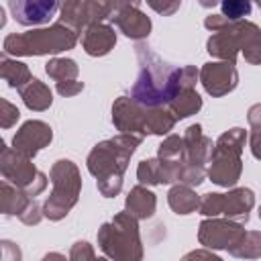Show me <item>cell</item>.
<instances>
[{
	"label": "cell",
	"mask_w": 261,
	"mask_h": 261,
	"mask_svg": "<svg viewBox=\"0 0 261 261\" xmlns=\"http://www.w3.org/2000/svg\"><path fill=\"white\" fill-rule=\"evenodd\" d=\"M114 45H116V33H114L112 24L98 22V24L88 27L82 33V47L92 57L108 55L114 49Z\"/></svg>",
	"instance_id": "18"
},
{
	"label": "cell",
	"mask_w": 261,
	"mask_h": 261,
	"mask_svg": "<svg viewBox=\"0 0 261 261\" xmlns=\"http://www.w3.org/2000/svg\"><path fill=\"white\" fill-rule=\"evenodd\" d=\"M255 206V194L251 188H232L226 194L208 192L200 198L198 212L206 218H218L220 214L234 222H249V212Z\"/></svg>",
	"instance_id": "8"
},
{
	"label": "cell",
	"mask_w": 261,
	"mask_h": 261,
	"mask_svg": "<svg viewBox=\"0 0 261 261\" xmlns=\"http://www.w3.org/2000/svg\"><path fill=\"white\" fill-rule=\"evenodd\" d=\"M18 118H20L18 108L12 102H8L6 98H2L0 100V126L2 128H10L12 124H16Z\"/></svg>",
	"instance_id": "32"
},
{
	"label": "cell",
	"mask_w": 261,
	"mask_h": 261,
	"mask_svg": "<svg viewBox=\"0 0 261 261\" xmlns=\"http://www.w3.org/2000/svg\"><path fill=\"white\" fill-rule=\"evenodd\" d=\"M114 12V2H92V0H69L59 8V22L75 31L84 33L88 27L104 22Z\"/></svg>",
	"instance_id": "10"
},
{
	"label": "cell",
	"mask_w": 261,
	"mask_h": 261,
	"mask_svg": "<svg viewBox=\"0 0 261 261\" xmlns=\"http://www.w3.org/2000/svg\"><path fill=\"white\" fill-rule=\"evenodd\" d=\"M53 141V130L43 120H27L12 137V149L20 155L33 159L41 149L49 147Z\"/></svg>",
	"instance_id": "15"
},
{
	"label": "cell",
	"mask_w": 261,
	"mask_h": 261,
	"mask_svg": "<svg viewBox=\"0 0 261 261\" xmlns=\"http://www.w3.org/2000/svg\"><path fill=\"white\" fill-rule=\"evenodd\" d=\"M257 6H259V8H261V0H259V2H257Z\"/></svg>",
	"instance_id": "43"
},
{
	"label": "cell",
	"mask_w": 261,
	"mask_h": 261,
	"mask_svg": "<svg viewBox=\"0 0 261 261\" xmlns=\"http://www.w3.org/2000/svg\"><path fill=\"white\" fill-rule=\"evenodd\" d=\"M175 126V116L165 106L147 108L145 114V137L147 135H167Z\"/></svg>",
	"instance_id": "24"
},
{
	"label": "cell",
	"mask_w": 261,
	"mask_h": 261,
	"mask_svg": "<svg viewBox=\"0 0 261 261\" xmlns=\"http://www.w3.org/2000/svg\"><path fill=\"white\" fill-rule=\"evenodd\" d=\"M157 157L161 161H186V145H184V137L179 135H167L163 139V143L157 149Z\"/></svg>",
	"instance_id": "28"
},
{
	"label": "cell",
	"mask_w": 261,
	"mask_h": 261,
	"mask_svg": "<svg viewBox=\"0 0 261 261\" xmlns=\"http://www.w3.org/2000/svg\"><path fill=\"white\" fill-rule=\"evenodd\" d=\"M69 261H108V259L96 257L94 247L88 241H75L69 249Z\"/></svg>",
	"instance_id": "31"
},
{
	"label": "cell",
	"mask_w": 261,
	"mask_h": 261,
	"mask_svg": "<svg viewBox=\"0 0 261 261\" xmlns=\"http://www.w3.org/2000/svg\"><path fill=\"white\" fill-rule=\"evenodd\" d=\"M20 98H22L24 106L29 110H35V112H43V110H47L53 104V94H51L49 86L43 84L37 77H33L31 84H27L20 90Z\"/></svg>",
	"instance_id": "23"
},
{
	"label": "cell",
	"mask_w": 261,
	"mask_h": 261,
	"mask_svg": "<svg viewBox=\"0 0 261 261\" xmlns=\"http://www.w3.org/2000/svg\"><path fill=\"white\" fill-rule=\"evenodd\" d=\"M245 141H247V133L241 126L228 128L226 133H222L216 139L208 167H206V175L210 177L212 184H216L220 188L237 186V181L241 179V173H243L241 153L245 149Z\"/></svg>",
	"instance_id": "5"
},
{
	"label": "cell",
	"mask_w": 261,
	"mask_h": 261,
	"mask_svg": "<svg viewBox=\"0 0 261 261\" xmlns=\"http://www.w3.org/2000/svg\"><path fill=\"white\" fill-rule=\"evenodd\" d=\"M77 33L65 27L63 22H55L43 29H31L24 33H10L2 43L4 55L14 57H37V55H57L61 51H69L77 45Z\"/></svg>",
	"instance_id": "2"
},
{
	"label": "cell",
	"mask_w": 261,
	"mask_h": 261,
	"mask_svg": "<svg viewBox=\"0 0 261 261\" xmlns=\"http://www.w3.org/2000/svg\"><path fill=\"white\" fill-rule=\"evenodd\" d=\"M49 179L53 190L43 204V214L45 218L57 222L65 218L77 204L82 192V175L71 159H57L49 171Z\"/></svg>",
	"instance_id": "6"
},
{
	"label": "cell",
	"mask_w": 261,
	"mask_h": 261,
	"mask_svg": "<svg viewBox=\"0 0 261 261\" xmlns=\"http://www.w3.org/2000/svg\"><path fill=\"white\" fill-rule=\"evenodd\" d=\"M98 247L110 261H143L139 220L126 210L116 212L98 228Z\"/></svg>",
	"instance_id": "4"
},
{
	"label": "cell",
	"mask_w": 261,
	"mask_h": 261,
	"mask_svg": "<svg viewBox=\"0 0 261 261\" xmlns=\"http://www.w3.org/2000/svg\"><path fill=\"white\" fill-rule=\"evenodd\" d=\"M137 179L141 186H161L163 184V173H161V163L157 157L143 159L137 167Z\"/></svg>",
	"instance_id": "29"
},
{
	"label": "cell",
	"mask_w": 261,
	"mask_h": 261,
	"mask_svg": "<svg viewBox=\"0 0 261 261\" xmlns=\"http://www.w3.org/2000/svg\"><path fill=\"white\" fill-rule=\"evenodd\" d=\"M184 145H186V165L194 171L206 173L210 155H212V139H208L202 133L200 124H190L184 133Z\"/></svg>",
	"instance_id": "17"
},
{
	"label": "cell",
	"mask_w": 261,
	"mask_h": 261,
	"mask_svg": "<svg viewBox=\"0 0 261 261\" xmlns=\"http://www.w3.org/2000/svg\"><path fill=\"white\" fill-rule=\"evenodd\" d=\"M206 51L218 61H237L243 53L245 61L251 65L261 63V29L251 20L230 22L218 33H212L206 41Z\"/></svg>",
	"instance_id": "3"
},
{
	"label": "cell",
	"mask_w": 261,
	"mask_h": 261,
	"mask_svg": "<svg viewBox=\"0 0 261 261\" xmlns=\"http://www.w3.org/2000/svg\"><path fill=\"white\" fill-rule=\"evenodd\" d=\"M8 8L18 24L37 27L49 22L55 16V12L61 8V4L53 0H10Z\"/></svg>",
	"instance_id": "16"
},
{
	"label": "cell",
	"mask_w": 261,
	"mask_h": 261,
	"mask_svg": "<svg viewBox=\"0 0 261 261\" xmlns=\"http://www.w3.org/2000/svg\"><path fill=\"white\" fill-rule=\"evenodd\" d=\"M135 55L139 61V75L130 88V98L141 106H165L179 92L194 90L200 80V71L194 65L173 67L143 41L135 45Z\"/></svg>",
	"instance_id": "1"
},
{
	"label": "cell",
	"mask_w": 261,
	"mask_h": 261,
	"mask_svg": "<svg viewBox=\"0 0 261 261\" xmlns=\"http://www.w3.org/2000/svg\"><path fill=\"white\" fill-rule=\"evenodd\" d=\"M145 114L147 106L137 104L130 96H118L112 104V122L120 135L145 139Z\"/></svg>",
	"instance_id": "14"
},
{
	"label": "cell",
	"mask_w": 261,
	"mask_h": 261,
	"mask_svg": "<svg viewBox=\"0 0 261 261\" xmlns=\"http://www.w3.org/2000/svg\"><path fill=\"white\" fill-rule=\"evenodd\" d=\"M143 139L133 137V135H116L112 139L100 141L98 145H94V149L90 151L86 165L88 171L98 179H106V177H122L128 161L133 157V153L137 151V147L141 145Z\"/></svg>",
	"instance_id": "7"
},
{
	"label": "cell",
	"mask_w": 261,
	"mask_h": 261,
	"mask_svg": "<svg viewBox=\"0 0 261 261\" xmlns=\"http://www.w3.org/2000/svg\"><path fill=\"white\" fill-rule=\"evenodd\" d=\"M0 77L10 88H14V90L20 92L27 84H31L33 73H31V69H29L27 63H22L18 59H10L8 55L2 53V57H0Z\"/></svg>",
	"instance_id": "21"
},
{
	"label": "cell",
	"mask_w": 261,
	"mask_h": 261,
	"mask_svg": "<svg viewBox=\"0 0 261 261\" xmlns=\"http://www.w3.org/2000/svg\"><path fill=\"white\" fill-rule=\"evenodd\" d=\"M249 147H251L253 157L261 161V130H253L249 135Z\"/></svg>",
	"instance_id": "40"
},
{
	"label": "cell",
	"mask_w": 261,
	"mask_h": 261,
	"mask_svg": "<svg viewBox=\"0 0 261 261\" xmlns=\"http://www.w3.org/2000/svg\"><path fill=\"white\" fill-rule=\"evenodd\" d=\"M31 202H33V198L27 192H22L20 188L12 186L6 179L0 184V210H2V214L20 216Z\"/></svg>",
	"instance_id": "20"
},
{
	"label": "cell",
	"mask_w": 261,
	"mask_h": 261,
	"mask_svg": "<svg viewBox=\"0 0 261 261\" xmlns=\"http://www.w3.org/2000/svg\"><path fill=\"white\" fill-rule=\"evenodd\" d=\"M237 259H259L261 257V230H247L243 239L228 249Z\"/></svg>",
	"instance_id": "26"
},
{
	"label": "cell",
	"mask_w": 261,
	"mask_h": 261,
	"mask_svg": "<svg viewBox=\"0 0 261 261\" xmlns=\"http://www.w3.org/2000/svg\"><path fill=\"white\" fill-rule=\"evenodd\" d=\"M167 108L175 116V120H181V118H188V116L196 114L202 108V98L196 90H184L167 104Z\"/></svg>",
	"instance_id": "25"
},
{
	"label": "cell",
	"mask_w": 261,
	"mask_h": 261,
	"mask_svg": "<svg viewBox=\"0 0 261 261\" xmlns=\"http://www.w3.org/2000/svg\"><path fill=\"white\" fill-rule=\"evenodd\" d=\"M57 94H61L63 98H71L75 94H80L84 90V82H77V80H69V82H59L55 86Z\"/></svg>",
	"instance_id": "35"
},
{
	"label": "cell",
	"mask_w": 261,
	"mask_h": 261,
	"mask_svg": "<svg viewBox=\"0 0 261 261\" xmlns=\"http://www.w3.org/2000/svg\"><path fill=\"white\" fill-rule=\"evenodd\" d=\"M200 84L212 98H222L239 86V71L230 61H208L200 69Z\"/></svg>",
	"instance_id": "12"
},
{
	"label": "cell",
	"mask_w": 261,
	"mask_h": 261,
	"mask_svg": "<svg viewBox=\"0 0 261 261\" xmlns=\"http://www.w3.org/2000/svg\"><path fill=\"white\" fill-rule=\"evenodd\" d=\"M259 218H261V206H259Z\"/></svg>",
	"instance_id": "44"
},
{
	"label": "cell",
	"mask_w": 261,
	"mask_h": 261,
	"mask_svg": "<svg viewBox=\"0 0 261 261\" xmlns=\"http://www.w3.org/2000/svg\"><path fill=\"white\" fill-rule=\"evenodd\" d=\"M247 120H249V126L253 130H261V102L253 104L247 110Z\"/></svg>",
	"instance_id": "38"
},
{
	"label": "cell",
	"mask_w": 261,
	"mask_h": 261,
	"mask_svg": "<svg viewBox=\"0 0 261 261\" xmlns=\"http://www.w3.org/2000/svg\"><path fill=\"white\" fill-rule=\"evenodd\" d=\"M157 208V196L147 188V186H135L130 188L126 200H124V210L135 216L137 220H147L155 214Z\"/></svg>",
	"instance_id": "19"
},
{
	"label": "cell",
	"mask_w": 261,
	"mask_h": 261,
	"mask_svg": "<svg viewBox=\"0 0 261 261\" xmlns=\"http://www.w3.org/2000/svg\"><path fill=\"white\" fill-rule=\"evenodd\" d=\"M4 22H6V18H4V8L0 6V29L4 27Z\"/></svg>",
	"instance_id": "42"
},
{
	"label": "cell",
	"mask_w": 261,
	"mask_h": 261,
	"mask_svg": "<svg viewBox=\"0 0 261 261\" xmlns=\"http://www.w3.org/2000/svg\"><path fill=\"white\" fill-rule=\"evenodd\" d=\"M167 204L175 214H192L200 208V196L194 192V188L184 186V184H175L169 192H167Z\"/></svg>",
	"instance_id": "22"
},
{
	"label": "cell",
	"mask_w": 261,
	"mask_h": 261,
	"mask_svg": "<svg viewBox=\"0 0 261 261\" xmlns=\"http://www.w3.org/2000/svg\"><path fill=\"white\" fill-rule=\"evenodd\" d=\"M179 261H222V259L218 255H214L210 249H196V251L186 253Z\"/></svg>",
	"instance_id": "37"
},
{
	"label": "cell",
	"mask_w": 261,
	"mask_h": 261,
	"mask_svg": "<svg viewBox=\"0 0 261 261\" xmlns=\"http://www.w3.org/2000/svg\"><path fill=\"white\" fill-rule=\"evenodd\" d=\"M0 171L6 181L27 192L33 200L47 188V175L35 167L33 159L20 155L12 147H6L4 143L0 149Z\"/></svg>",
	"instance_id": "9"
},
{
	"label": "cell",
	"mask_w": 261,
	"mask_h": 261,
	"mask_svg": "<svg viewBox=\"0 0 261 261\" xmlns=\"http://www.w3.org/2000/svg\"><path fill=\"white\" fill-rule=\"evenodd\" d=\"M96 188H98V192H100L104 198H114V196H118L120 190H122V177L98 179V181H96Z\"/></svg>",
	"instance_id": "33"
},
{
	"label": "cell",
	"mask_w": 261,
	"mask_h": 261,
	"mask_svg": "<svg viewBox=\"0 0 261 261\" xmlns=\"http://www.w3.org/2000/svg\"><path fill=\"white\" fill-rule=\"evenodd\" d=\"M45 214H43V208L39 206V202H31L29 206H27V210L18 216V220L22 222V224H27V226H35V224H39L41 222V218H43Z\"/></svg>",
	"instance_id": "34"
},
{
	"label": "cell",
	"mask_w": 261,
	"mask_h": 261,
	"mask_svg": "<svg viewBox=\"0 0 261 261\" xmlns=\"http://www.w3.org/2000/svg\"><path fill=\"white\" fill-rule=\"evenodd\" d=\"M110 20L120 29V33L137 43L149 37L151 18L141 10L139 2H114V12Z\"/></svg>",
	"instance_id": "13"
},
{
	"label": "cell",
	"mask_w": 261,
	"mask_h": 261,
	"mask_svg": "<svg viewBox=\"0 0 261 261\" xmlns=\"http://www.w3.org/2000/svg\"><path fill=\"white\" fill-rule=\"evenodd\" d=\"M149 6H151L153 10H157L159 14H163V16H171L181 4H179V2H169V4H165V2H163V4H159V2H149Z\"/></svg>",
	"instance_id": "39"
},
{
	"label": "cell",
	"mask_w": 261,
	"mask_h": 261,
	"mask_svg": "<svg viewBox=\"0 0 261 261\" xmlns=\"http://www.w3.org/2000/svg\"><path fill=\"white\" fill-rule=\"evenodd\" d=\"M251 8H253V4L247 2V0H224V2H220V10H222L220 14L224 18H228L230 22H239L245 16H249Z\"/></svg>",
	"instance_id": "30"
},
{
	"label": "cell",
	"mask_w": 261,
	"mask_h": 261,
	"mask_svg": "<svg viewBox=\"0 0 261 261\" xmlns=\"http://www.w3.org/2000/svg\"><path fill=\"white\" fill-rule=\"evenodd\" d=\"M41 261H69V259H65V255H61V253H57V251H51V253L43 255Z\"/></svg>",
	"instance_id": "41"
},
{
	"label": "cell",
	"mask_w": 261,
	"mask_h": 261,
	"mask_svg": "<svg viewBox=\"0 0 261 261\" xmlns=\"http://www.w3.org/2000/svg\"><path fill=\"white\" fill-rule=\"evenodd\" d=\"M247 230L241 222L228 218H204L198 226V241L210 251H228L234 247Z\"/></svg>",
	"instance_id": "11"
},
{
	"label": "cell",
	"mask_w": 261,
	"mask_h": 261,
	"mask_svg": "<svg viewBox=\"0 0 261 261\" xmlns=\"http://www.w3.org/2000/svg\"><path fill=\"white\" fill-rule=\"evenodd\" d=\"M45 71L51 80H55L57 84L59 82H69V80H77V73H80V67L73 59H67V57H53L45 63Z\"/></svg>",
	"instance_id": "27"
},
{
	"label": "cell",
	"mask_w": 261,
	"mask_h": 261,
	"mask_svg": "<svg viewBox=\"0 0 261 261\" xmlns=\"http://www.w3.org/2000/svg\"><path fill=\"white\" fill-rule=\"evenodd\" d=\"M2 261H22V251L12 241H2Z\"/></svg>",
	"instance_id": "36"
}]
</instances>
